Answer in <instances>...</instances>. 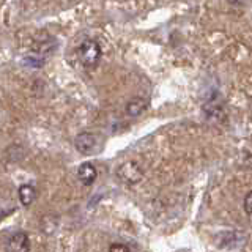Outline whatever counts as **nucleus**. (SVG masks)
<instances>
[{"instance_id":"f257e3e1","label":"nucleus","mask_w":252,"mask_h":252,"mask_svg":"<svg viewBox=\"0 0 252 252\" xmlns=\"http://www.w3.org/2000/svg\"><path fill=\"white\" fill-rule=\"evenodd\" d=\"M79 60L87 68H94L101 59V46L94 39H85L77 47Z\"/></svg>"},{"instance_id":"f03ea898","label":"nucleus","mask_w":252,"mask_h":252,"mask_svg":"<svg viewBox=\"0 0 252 252\" xmlns=\"http://www.w3.org/2000/svg\"><path fill=\"white\" fill-rule=\"evenodd\" d=\"M117 177L126 185H136L142 180V177H144V172H142L140 165L137 162L129 161V162H123L120 167L117 169Z\"/></svg>"},{"instance_id":"7ed1b4c3","label":"nucleus","mask_w":252,"mask_h":252,"mask_svg":"<svg viewBox=\"0 0 252 252\" xmlns=\"http://www.w3.org/2000/svg\"><path fill=\"white\" fill-rule=\"evenodd\" d=\"M5 252H30V240L26 232H16L5 241Z\"/></svg>"},{"instance_id":"20e7f679","label":"nucleus","mask_w":252,"mask_h":252,"mask_svg":"<svg viewBox=\"0 0 252 252\" xmlns=\"http://www.w3.org/2000/svg\"><path fill=\"white\" fill-rule=\"evenodd\" d=\"M74 145L77 148V152H81L82 155H89L94 150V145H96V137H94L92 132H81L76 136Z\"/></svg>"},{"instance_id":"39448f33","label":"nucleus","mask_w":252,"mask_h":252,"mask_svg":"<svg viewBox=\"0 0 252 252\" xmlns=\"http://www.w3.org/2000/svg\"><path fill=\"white\" fill-rule=\"evenodd\" d=\"M96 177H98V172L92 162H84L79 165L77 180L81 181L84 186H92L94 183V180H96Z\"/></svg>"},{"instance_id":"423d86ee","label":"nucleus","mask_w":252,"mask_h":252,"mask_svg":"<svg viewBox=\"0 0 252 252\" xmlns=\"http://www.w3.org/2000/svg\"><path fill=\"white\" fill-rule=\"evenodd\" d=\"M150 102L148 99L145 98H132L128 101V104H126V114L129 117H137L140 114H144L145 110L148 109Z\"/></svg>"},{"instance_id":"0eeeda50","label":"nucleus","mask_w":252,"mask_h":252,"mask_svg":"<svg viewBox=\"0 0 252 252\" xmlns=\"http://www.w3.org/2000/svg\"><path fill=\"white\" fill-rule=\"evenodd\" d=\"M18 195H19V202L24 207H30L36 197V189L32 185H22L18 189Z\"/></svg>"},{"instance_id":"6e6552de","label":"nucleus","mask_w":252,"mask_h":252,"mask_svg":"<svg viewBox=\"0 0 252 252\" xmlns=\"http://www.w3.org/2000/svg\"><path fill=\"white\" fill-rule=\"evenodd\" d=\"M243 207H244V211H246L248 215H252V191H249L246 194V197H244Z\"/></svg>"},{"instance_id":"1a4fd4ad","label":"nucleus","mask_w":252,"mask_h":252,"mask_svg":"<svg viewBox=\"0 0 252 252\" xmlns=\"http://www.w3.org/2000/svg\"><path fill=\"white\" fill-rule=\"evenodd\" d=\"M109 252H131V251L128 246H125L122 243H114V244H110Z\"/></svg>"}]
</instances>
